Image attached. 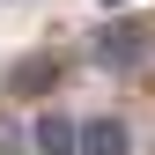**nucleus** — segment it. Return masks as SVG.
I'll return each instance as SVG.
<instances>
[{
	"mask_svg": "<svg viewBox=\"0 0 155 155\" xmlns=\"http://www.w3.org/2000/svg\"><path fill=\"white\" fill-rule=\"evenodd\" d=\"M96 59H104V67H133V59H140V52H148V30H133V22H104V30H96Z\"/></svg>",
	"mask_w": 155,
	"mask_h": 155,
	"instance_id": "obj_1",
	"label": "nucleus"
},
{
	"mask_svg": "<svg viewBox=\"0 0 155 155\" xmlns=\"http://www.w3.org/2000/svg\"><path fill=\"white\" fill-rule=\"evenodd\" d=\"M30 140L45 148V155H74V148H81V126H74V118H59V111H45V118L30 126Z\"/></svg>",
	"mask_w": 155,
	"mask_h": 155,
	"instance_id": "obj_3",
	"label": "nucleus"
},
{
	"mask_svg": "<svg viewBox=\"0 0 155 155\" xmlns=\"http://www.w3.org/2000/svg\"><path fill=\"white\" fill-rule=\"evenodd\" d=\"M74 155H133V133H126V118H89L81 126V148Z\"/></svg>",
	"mask_w": 155,
	"mask_h": 155,
	"instance_id": "obj_2",
	"label": "nucleus"
},
{
	"mask_svg": "<svg viewBox=\"0 0 155 155\" xmlns=\"http://www.w3.org/2000/svg\"><path fill=\"white\" fill-rule=\"evenodd\" d=\"M104 8H133V0H104Z\"/></svg>",
	"mask_w": 155,
	"mask_h": 155,
	"instance_id": "obj_6",
	"label": "nucleus"
},
{
	"mask_svg": "<svg viewBox=\"0 0 155 155\" xmlns=\"http://www.w3.org/2000/svg\"><path fill=\"white\" fill-rule=\"evenodd\" d=\"M22 140H30L22 118H15V111H0V155H22Z\"/></svg>",
	"mask_w": 155,
	"mask_h": 155,
	"instance_id": "obj_5",
	"label": "nucleus"
},
{
	"mask_svg": "<svg viewBox=\"0 0 155 155\" xmlns=\"http://www.w3.org/2000/svg\"><path fill=\"white\" fill-rule=\"evenodd\" d=\"M52 81H59V59H37V67H15V89H52Z\"/></svg>",
	"mask_w": 155,
	"mask_h": 155,
	"instance_id": "obj_4",
	"label": "nucleus"
}]
</instances>
